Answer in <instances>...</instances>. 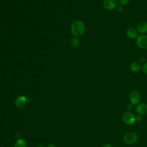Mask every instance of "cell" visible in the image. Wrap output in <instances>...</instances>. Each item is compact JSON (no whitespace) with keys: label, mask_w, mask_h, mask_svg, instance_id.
I'll return each instance as SVG.
<instances>
[{"label":"cell","mask_w":147,"mask_h":147,"mask_svg":"<svg viewBox=\"0 0 147 147\" xmlns=\"http://www.w3.org/2000/svg\"><path fill=\"white\" fill-rule=\"evenodd\" d=\"M86 30V28L84 23L80 20L74 21L71 27V31L72 34L76 37L82 36Z\"/></svg>","instance_id":"6da1fadb"},{"label":"cell","mask_w":147,"mask_h":147,"mask_svg":"<svg viewBox=\"0 0 147 147\" xmlns=\"http://www.w3.org/2000/svg\"><path fill=\"white\" fill-rule=\"evenodd\" d=\"M138 139V136L136 132L130 131L126 133L123 136V141L126 144H135Z\"/></svg>","instance_id":"7a4b0ae2"},{"label":"cell","mask_w":147,"mask_h":147,"mask_svg":"<svg viewBox=\"0 0 147 147\" xmlns=\"http://www.w3.org/2000/svg\"><path fill=\"white\" fill-rule=\"evenodd\" d=\"M129 100L132 105H136L140 103L141 100V95L138 91L136 90H132L129 94Z\"/></svg>","instance_id":"3957f363"},{"label":"cell","mask_w":147,"mask_h":147,"mask_svg":"<svg viewBox=\"0 0 147 147\" xmlns=\"http://www.w3.org/2000/svg\"><path fill=\"white\" fill-rule=\"evenodd\" d=\"M122 121L127 125H131L136 122L135 115L129 111H126L123 114Z\"/></svg>","instance_id":"277c9868"},{"label":"cell","mask_w":147,"mask_h":147,"mask_svg":"<svg viewBox=\"0 0 147 147\" xmlns=\"http://www.w3.org/2000/svg\"><path fill=\"white\" fill-rule=\"evenodd\" d=\"M137 45L142 49H147V36L145 34H140L136 38Z\"/></svg>","instance_id":"5b68a950"},{"label":"cell","mask_w":147,"mask_h":147,"mask_svg":"<svg viewBox=\"0 0 147 147\" xmlns=\"http://www.w3.org/2000/svg\"><path fill=\"white\" fill-rule=\"evenodd\" d=\"M117 0H103V7L107 10H113L116 8L118 5Z\"/></svg>","instance_id":"8992f818"},{"label":"cell","mask_w":147,"mask_h":147,"mask_svg":"<svg viewBox=\"0 0 147 147\" xmlns=\"http://www.w3.org/2000/svg\"><path fill=\"white\" fill-rule=\"evenodd\" d=\"M138 33L140 34H144L147 33V22L145 21H141L139 22L136 28Z\"/></svg>","instance_id":"52a82bcc"},{"label":"cell","mask_w":147,"mask_h":147,"mask_svg":"<svg viewBox=\"0 0 147 147\" xmlns=\"http://www.w3.org/2000/svg\"><path fill=\"white\" fill-rule=\"evenodd\" d=\"M27 101V98L26 96L24 95H20L18 96L15 101V105L18 107H22L26 104Z\"/></svg>","instance_id":"ba28073f"},{"label":"cell","mask_w":147,"mask_h":147,"mask_svg":"<svg viewBox=\"0 0 147 147\" xmlns=\"http://www.w3.org/2000/svg\"><path fill=\"white\" fill-rule=\"evenodd\" d=\"M126 36L130 39H136L138 35V32L136 28L130 27L126 30Z\"/></svg>","instance_id":"9c48e42d"},{"label":"cell","mask_w":147,"mask_h":147,"mask_svg":"<svg viewBox=\"0 0 147 147\" xmlns=\"http://www.w3.org/2000/svg\"><path fill=\"white\" fill-rule=\"evenodd\" d=\"M136 112L138 114L144 115L147 113V105L145 103H140L136 106Z\"/></svg>","instance_id":"30bf717a"},{"label":"cell","mask_w":147,"mask_h":147,"mask_svg":"<svg viewBox=\"0 0 147 147\" xmlns=\"http://www.w3.org/2000/svg\"><path fill=\"white\" fill-rule=\"evenodd\" d=\"M141 68V64L138 61H133L130 65V69L133 72H138Z\"/></svg>","instance_id":"8fae6325"},{"label":"cell","mask_w":147,"mask_h":147,"mask_svg":"<svg viewBox=\"0 0 147 147\" xmlns=\"http://www.w3.org/2000/svg\"><path fill=\"white\" fill-rule=\"evenodd\" d=\"M69 43H70V45L71 46V47H72L73 48H76L79 46L80 41L78 38L73 37L70 40Z\"/></svg>","instance_id":"7c38bea8"},{"label":"cell","mask_w":147,"mask_h":147,"mask_svg":"<svg viewBox=\"0 0 147 147\" xmlns=\"http://www.w3.org/2000/svg\"><path fill=\"white\" fill-rule=\"evenodd\" d=\"M26 141L22 138L17 140L14 144V147H26Z\"/></svg>","instance_id":"4fadbf2b"},{"label":"cell","mask_w":147,"mask_h":147,"mask_svg":"<svg viewBox=\"0 0 147 147\" xmlns=\"http://www.w3.org/2000/svg\"><path fill=\"white\" fill-rule=\"evenodd\" d=\"M117 1H118V3H119V5L125 6V5H127V3H129L130 0H117Z\"/></svg>","instance_id":"5bb4252c"},{"label":"cell","mask_w":147,"mask_h":147,"mask_svg":"<svg viewBox=\"0 0 147 147\" xmlns=\"http://www.w3.org/2000/svg\"><path fill=\"white\" fill-rule=\"evenodd\" d=\"M142 71L144 74L147 75V61L143 64L142 66Z\"/></svg>","instance_id":"9a60e30c"},{"label":"cell","mask_w":147,"mask_h":147,"mask_svg":"<svg viewBox=\"0 0 147 147\" xmlns=\"http://www.w3.org/2000/svg\"><path fill=\"white\" fill-rule=\"evenodd\" d=\"M123 9H123V6L121 5H118L117 6L116 8H115L116 11H117V12H118V13H121V12L123 11Z\"/></svg>","instance_id":"2e32d148"},{"label":"cell","mask_w":147,"mask_h":147,"mask_svg":"<svg viewBox=\"0 0 147 147\" xmlns=\"http://www.w3.org/2000/svg\"><path fill=\"white\" fill-rule=\"evenodd\" d=\"M136 117V121H137V122H140L141 120H142V117H141V115H137L136 116L135 115Z\"/></svg>","instance_id":"e0dca14e"},{"label":"cell","mask_w":147,"mask_h":147,"mask_svg":"<svg viewBox=\"0 0 147 147\" xmlns=\"http://www.w3.org/2000/svg\"><path fill=\"white\" fill-rule=\"evenodd\" d=\"M146 62V59L145 57L142 56L139 59V63H144Z\"/></svg>","instance_id":"ac0fdd59"},{"label":"cell","mask_w":147,"mask_h":147,"mask_svg":"<svg viewBox=\"0 0 147 147\" xmlns=\"http://www.w3.org/2000/svg\"><path fill=\"white\" fill-rule=\"evenodd\" d=\"M102 147H113V146L110 143H106L103 145Z\"/></svg>","instance_id":"d6986e66"},{"label":"cell","mask_w":147,"mask_h":147,"mask_svg":"<svg viewBox=\"0 0 147 147\" xmlns=\"http://www.w3.org/2000/svg\"><path fill=\"white\" fill-rule=\"evenodd\" d=\"M48 147H55V145H53V144H49V145L48 146Z\"/></svg>","instance_id":"ffe728a7"},{"label":"cell","mask_w":147,"mask_h":147,"mask_svg":"<svg viewBox=\"0 0 147 147\" xmlns=\"http://www.w3.org/2000/svg\"><path fill=\"white\" fill-rule=\"evenodd\" d=\"M37 147H44V146H41V145H40V146H37Z\"/></svg>","instance_id":"44dd1931"}]
</instances>
